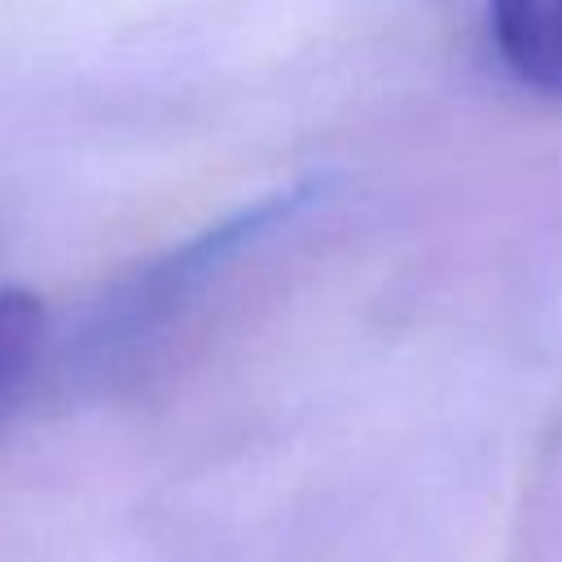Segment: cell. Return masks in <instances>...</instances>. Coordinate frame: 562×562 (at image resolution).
Wrapping results in <instances>:
<instances>
[{
    "label": "cell",
    "instance_id": "1",
    "mask_svg": "<svg viewBox=\"0 0 562 562\" xmlns=\"http://www.w3.org/2000/svg\"><path fill=\"white\" fill-rule=\"evenodd\" d=\"M307 198H312V184H294L285 193H272L263 202H250V206L233 211L228 220L211 224L193 241H180L176 250L154 259L145 272H136L132 281H123L110 294V303L97 312V321H92V329L83 338V351L88 356H105V360L127 356L136 342L158 334L241 246H250L268 228L285 224Z\"/></svg>",
    "mask_w": 562,
    "mask_h": 562
},
{
    "label": "cell",
    "instance_id": "2",
    "mask_svg": "<svg viewBox=\"0 0 562 562\" xmlns=\"http://www.w3.org/2000/svg\"><path fill=\"white\" fill-rule=\"evenodd\" d=\"M492 40L522 83L562 97V0H492Z\"/></svg>",
    "mask_w": 562,
    "mask_h": 562
},
{
    "label": "cell",
    "instance_id": "3",
    "mask_svg": "<svg viewBox=\"0 0 562 562\" xmlns=\"http://www.w3.org/2000/svg\"><path fill=\"white\" fill-rule=\"evenodd\" d=\"M44 338V307L26 290H0V408L26 382Z\"/></svg>",
    "mask_w": 562,
    "mask_h": 562
}]
</instances>
